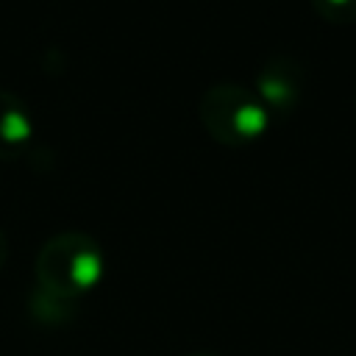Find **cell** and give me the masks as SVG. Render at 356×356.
Masks as SVG:
<instances>
[{"label": "cell", "instance_id": "cell-8", "mask_svg": "<svg viewBox=\"0 0 356 356\" xmlns=\"http://www.w3.org/2000/svg\"><path fill=\"white\" fill-rule=\"evenodd\" d=\"M186 356H220V353H214V350H192Z\"/></svg>", "mask_w": 356, "mask_h": 356}, {"label": "cell", "instance_id": "cell-7", "mask_svg": "<svg viewBox=\"0 0 356 356\" xmlns=\"http://www.w3.org/2000/svg\"><path fill=\"white\" fill-rule=\"evenodd\" d=\"M6 259H8V239H6V231L0 228V270H3Z\"/></svg>", "mask_w": 356, "mask_h": 356}, {"label": "cell", "instance_id": "cell-3", "mask_svg": "<svg viewBox=\"0 0 356 356\" xmlns=\"http://www.w3.org/2000/svg\"><path fill=\"white\" fill-rule=\"evenodd\" d=\"M306 72L303 64L286 53L270 56L256 72V95L270 114H289L303 97Z\"/></svg>", "mask_w": 356, "mask_h": 356}, {"label": "cell", "instance_id": "cell-1", "mask_svg": "<svg viewBox=\"0 0 356 356\" xmlns=\"http://www.w3.org/2000/svg\"><path fill=\"white\" fill-rule=\"evenodd\" d=\"M36 284L70 300H81L103 275V248L83 231H58L42 242L33 261Z\"/></svg>", "mask_w": 356, "mask_h": 356}, {"label": "cell", "instance_id": "cell-4", "mask_svg": "<svg viewBox=\"0 0 356 356\" xmlns=\"http://www.w3.org/2000/svg\"><path fill=\"white\" fill-rule=\"evenodd\" d=\"M33 136V114L28 103L11 92L0 89V159H17L28 150Z\"/></svg>", "mask_w": 356, "mask_h": 356}, {"label": "cell", "instance_id": "cell-6", "mask_svg": "<svg viewBox=\"0 0 356 356\" xmlns=\"http://www.w3.org/2000/svg\"><path fill=\"white\" fill-rule=\"evenodd\" d=\"M314 11L331 25L356 22V0H312Z\"/></svg>", "mask_w": 356, "mask_h": 356}, {"label": "cell", "instance_id": "cell-5", "mask_svg": "<svg viewBox=\"0 0 356 356\" xmlns=\"http://www.w3.org/2000/svg\"><path fill=\"white\" fill-rule=\"evenodd\" d=\"M31 312L39 323H50V325H61L70 323L78 312V300L61 298L56 292H47L44 286L36 284V289L31 292Z\"/></svg>", "mask_w": 356, "mask_h": 356}, {"label": "cell", "instance_id": "cell-2", "mask_svg": "<svg viewBox=\"0 0 356 356\" xmlns=\"http://www.w3.org/2000/svg\"><path fill=\"white\" fill-rule=\"evenodd\" d=\"M197 117L211 139L239 147L256 142L270 128L273 114L267 111L256 89H248L236 81H220L200 95Z\"/></svg>", "mask_w": 356, "mask_h": 356}]
</instances>
